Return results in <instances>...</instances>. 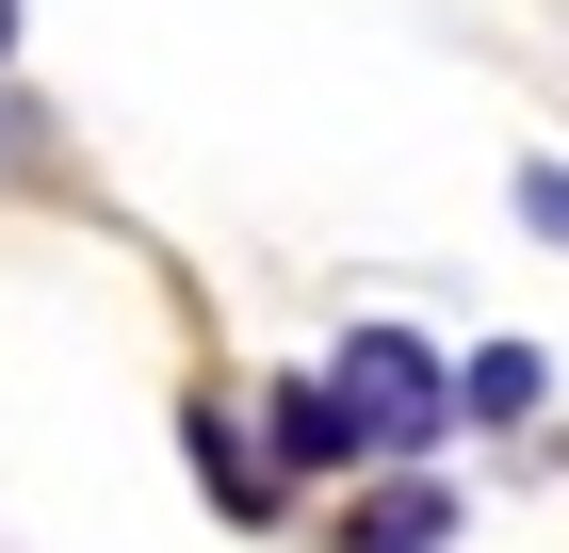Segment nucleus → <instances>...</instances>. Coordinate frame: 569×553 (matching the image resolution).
I'll return each mask as SVG.
<instances>
[{"mask_svg": "<svg viewBox=\"0 0 569 553\" xmlns=\"http://www.w3.org/2000/svg\"><path fill=\"white\" fill-rule=\"evenodd\" d=\"M179 456H196V488H212L228 521H293V488H277V456H261V424H244L228 391H196V407H179Z\"/></svg>", "mask_w": 569, "mask_h": 553, "instance_id": "obj_2", "label": "nucleus"}, {"mask_svg": "<svg viewBox=\"0 0 569 553\" xmlns=\"http://www.w3.org/2000/svg\"><path fill=\"white\" fill-rule=\"evenodd\" d=\"M439 537H456V488L439 472H391L375 505H342V553H439Z\"/></svg>", "mask_w": 569, "mask_h": 553, "instance_id": "obj_4", "label": "nucleus"}, {"mask_svg": "<svg viewBox=\"0 0 569 553\" xmlns=\"http://www.w3.org/2000/svg\"><path fill=\"white\" fill-rule=\"evenodd\" d=\"M261 456H277V488H309V472H358V424L326 407V375H277V391H261Z\"/></svg>", "mask_w": 569, "mask_h": 553, "instance_id": "obj_3", "label": "nucleus"}, {"mask_svg": "<svg viewBox=\"0 0 569 553\" xmlns=\"http://www.w3.org/2000/svg\"><path fill=\"white\" fill-rule=\"evenodd\" d=\"M0 164H33V98H0Z\"/></svg>", "mask_w": 569, "mask_h": 553, "instance_id": "obj_7", "label": "nucleus"}, {"mask_svg": "<svg viewBox=\"0 0 569 553\" xmlns=\"http://www.w3.org/2000/svg\"><path fill=\"white\" fill-rule=\"evenodd\" d=\"M537 407H553V358L537 342H472L456 358V424H537Z\"/></svg>", "mask_w": 569, "mask_h": 553, "instance_id": "obj_5", "label": "nucleus"}, {"mask_svg": "<svg viewBox=\"0 0 569 553\" xmlns=\"http://www.w3.org/2000/svg\"><path fill=\"white\" fill-rule=\"evenodd\" d=\"M326 407L358 424V472H423L439 440H456V358H439L423 326H342Z\"/></svg>", "mask_w": 569, "mask_h": 553, "instance_id": "obj_1", "label": "nucleus"}, {"mask_svg": "<svg viewBox=\"0 0 569 553\" xmlns=\"http://www.w3.org/2000/svg\"><path fill=\"white\" fill-rule=\"evenodd\" d=\"M521 228H537V245H569V164H521Z\"/></svg>", "mask_w": 569, "mask_h": 553, "instance_id": "obj_6", "label": "nucleus"}, {"mask_svg": "<svg viewBox=\"0 0 569 553\" xmlns=\"http://www.w3.org/2000/svg\"><path fill=\"white\" fill-rule=\"evenodd\" d=\"M0 49H17V0H0Z\"/></svg>", "mask_w": 569, "mask_h": 553, "instance_id": "obj_8", "label": "nucleus"}]
</instances>
